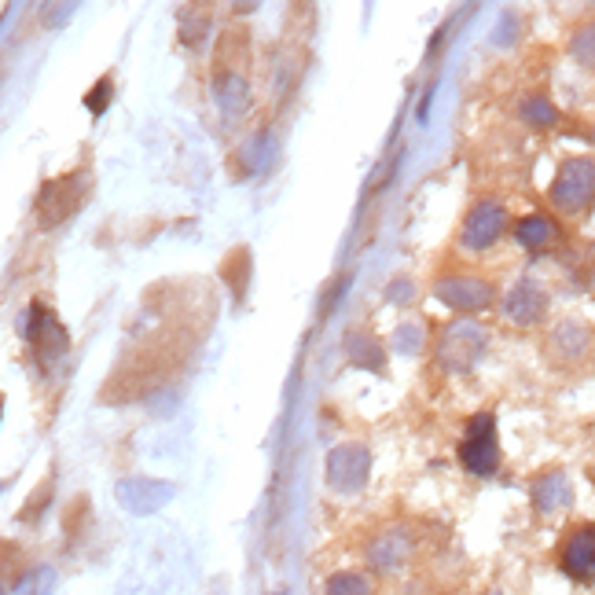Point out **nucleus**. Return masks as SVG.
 I'll list each match as a JSON object with an SVG mask.
<instances>
[{
    "mask_svg": "<svg viewBox=\"0 0 595 595\" xmlns=\"http://www.w3.org/2000/svg\"><path fill=\"white\" fill-rule=\"evenodd\" d=\"M327 471H331V482L338 489H357L364 482V474H368V452L360 445H342L338 452H331Z\"/></svg>",
    "mask_w": 595,
    "mask_h": 595,
    "instance_id": "obj_7",
    "label": "nucleus"
},
{
    "mask_svg": "<svg viewBox=\"0 0 595 595\" xmlns=\"http://www.w3.org/2000/svg\"><path fill=\"white\" fill-rule=\"evenodd\" d=\"M92 180L89 173H70V177H56L48 180L41 195H37V225L45 228H59L67 217L78 214V206L89 199Z\"/></svg>",
    "mask_w": 595,
    "mask_h": 595,
    "instance_id": "obj_1",
    "label": "nucleus"
},
{
    "mask_svg": "<svg viewBox=\"0 0 595 595\" xmlns=\"http://www.w3.org/2000/svg\"><path fill=\"white\" fill-rule=\"evenodd\" d=\"M122 493H140V504L133 507V511H155L158 504H166L169 500V485H162V482H151V478H129V482H122L118 485V496Z\"/></svg>",
    "mask_w": 595,
    "mask_h": 595,
    "instance_id": "obj_9",
    "label": "nucleus"
},
{
    "mask_svg": "<svg viewBox=\"0 0 595 595\" xmlns=\"http://www.w3.org/2000/svg\"><path fill=\"white\" fill-rule=\"evenodd\" d=\"M0 408H4V405H0Z\"/></svg>",
    "mask_w": 595,
    "mask_h": 595,
    "instance_id": "obj_18",
    "label": "nucleus"
},
{
    "mask_svg": "<svg viewBox=\"0 0 595 595\" xmlns=\"http://www.w3.org/2000/svg\"><path fill=\"white\" fill-rule=\"evenodd\" d=\"M327 595H371V584L360 573H338L327 584Z\"/></svg>",
    "mask_w": 595,
    "mask_h": 595,
    "instance_id": "obj_14",
    "label": "nucleus"
},
{
    "mask_svg": "<svg viewBox=\"0 0 595 595\" xmlns=\"http://www.w3.org/2000/svg\"><path fill=\"white\" fill-rule=\"evenodd\" d=\"M522 118H526L529 125H537V129H544V125H555L559 122V114H555V107H551L544 96H533V100L522 103Z\"/></svg>",
    "mask_w": 595,
    "mask_h": 595,
    "instance_id": "obj_12",
    "label": "nucleus"
},
{
    "mask_svg": "<svg viewBox=\"0 0 595 595\" xmlns=\"http://www.w3.org/2000/svg\"><path fill=\"white\" fill-rule=\"evenodd\" d=\"M592 191H595V169L592 158H570L566 166L559 169V177L551 184V203L562 214H584L592 206Z\"/></svg>",
    "mask_w": 595,
    "mask_h": 595,
    "instance_id": "obj_2",
    "label": "nucleus"
},
{
    "mask_svg": "<svg viewBox=\"0 0 595 595\" xmlns=\"http://www.w3.org/2000/svg\"><path fill=\"white\" fill-rule=\"evenodd\" d=\"M0 595H4V588H0Z\"/></svg>",
    "mask_w": 595,
    "mask_h": 595,
    "instance_id": "obj_17",
    "label": "nucleus"
},
{
    "mask_svg": "<svg viewBox=\"0 0 595 595\" xmlns=\"http://www.w3.org/2000/svg\"><path fill=\"white\" fill-rule=\"evenodd\" d=\"M460 460L463 467L478 478H489L496 471V463H500V449H496V419L489 412L471 419V427H467V441L460 445Z\"/></svg>",
    "mask_w": 595,
    "mask_h": 595,
    "instance_id": "obj_3",
    "label": "nucleus"
},
{
    "mask_svg": "<svg viewBox=\"0 0 595 595\" xmlns=\"http://www.w3.org/2000/svg\"><path fill=\"white\" fill-rule=\"evenodd\" d=\"M562 566H566V573H570V577H577V581H592L595 533L588 526L573 533V540L566 544V551H562Z\"/></svg>",
    "mask_w": 595,
    "mask_h": 595,
    "instance_id": "obj_8",
    "label": "nucleus"
},
{
    "mask_svg": "<svg viewBox=\"0 0 595 595\" xmlns=\"http://www.w3.org/2000/svg\"><path fill=\"white\" fill-rule=\"evenodd\" d=\"M507 313H511V320H518V324H533V320H540V313H544V298H540V291H533V287H515V294L507 298Z\"/></svg>",
    "mask_w": 595,
    "mask_h": 595,
    "instance_id": "obj_10",
    "label": "nucleus"
},
{
    "mask_svg": "<svg viewBox=\"0 0 595 595\" xmlns=\"http://www.w3.org/2000/svg\"><path fill=\"white\" fill-rule=\"evenodd\" d=\"M438 298L452 309H482L493 298V287L471 276H452V280L438 283Z\"/></svg>",
    "mask_w": 595,
    "mask_h": 595,
    "instance_id": "obj_6",
    "label": "nucleus"
},
{
    "mask_svg": "<svg viewBox=\"0 0 595 595\" xmlns=\"http://www.w3.org/2000/svg\"><path fill=\"white\" fill-rule=\"evenodd\" d=\"M515 239L522 243V247H529V250L548 247L551 239H555V225H551L548 217L529 214V217H522V221L515 225Z\"/></svg>",
    "mask_w": 595,
    "mask_h": 595,
    "instance_id": "obj_11",
    "label": "nucleus"
},
{
    "mask_svg": "<svg viewBox=\"0 0 595 595\" xmlns=\"http://www.w3.org/2000/svg\"><path fill=\"white\" fill-rule=\"evenodd\" d=\"M85 103H89V111H92V114H103V111H107V103H111V78H103L100 85L92 89V96H89Z\"/></svg>",
    "mask_w": 595,
    "mask_h": 595,
    "instance_id": "obj_15",
    "label": "nucleus"
},
{
    "mask_svg": "<svg viewBox=\"0 0 595 595\" xmlns=\"http://www.w3.org/2000/svg\"><path fill=\"white\" fill-rule=\"evenodd\" d=\"M217 89H221V107L225 111H243L247 107V81L243 78H225Z\"/></svg>",
    "mask_w": 595,
    "mask_h": 595,
    "instance_id": "obj_13",
    "label": "nucleus"
},
{
    "mask_svg": "<svg viewBox=\"0 0 595 595\" xmlns=\"http://www.w3.org/2000/svg\"><path fill=\"white\" fill-rule=\"evenodd\" d=\"M26 338L34 342V349L41 353V360H59L67 353L70 338L63 331V324L56 320V313L48 305L34 302L30 305V320H26Z\"/></svg>",
    "mask_w": 595,
    "mask_h": 595,
    "instance_id": "obj_4",
    "label": "nucleus"
},
{
    "mask_svg": "<svg viewBox=\"0 0 595 595\" xmlns=\"http://www.w3.org/2000/svg\"><path fill=\"white\" fill-rule=\"evenodd\" d=\"M258 4H261V0H232V8H236L239 15H247V12H258Z\"/></svg>",
    "mask_w": 595,
    "mask_h": 595,
    "instance_id": "obj_16",
    "label": "nucleus"
},
{
    "mask_svg": "<svg viewBox=\"0 0 595 595\" xmlns=\"http://www.w3.org/2000/svg\"><path fill=\"white\" fill-rule=\"evenodd\" d=\"M507 228V210L500 203H478L463 225V247L471 250H485L493 247L496 239L504 236Z\"/></svg>",
    "mask_w": 595,
    "mask_h": 595,
    "instance_id": "obj_5",
    "label": "nucleus"
}]
</instances>
